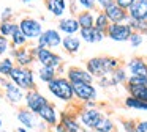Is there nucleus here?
<instances>
[{"label": "nucleus", "mask_w": 147, "mask_h": 132, "mask_svg": "<svg viewBox=\"0 0 147 132\" xmlns=\"http://www.w3.org/2000/svg\"><path fill=\"white\" fill-rule=\"evenodd\" d=\"M120 60L117 57H111V55H98V57H92L87 60L86 63V69L93 75V79H100L109 75L111 72H114L117 68H120Z\"/></svg>", "instance_id": "1"}, {"label": "nucleus", "mask_w": 147, "mask_h": 132, "mask_svg": "<svg viewBox=\"0 0 147 132\" xmlns=\"http://www.w3.org/2000/svg\"><path fill=\"white\" fill-rule=\"evenodd\" d=\"M48 91L59 99L63 104H71L74 101V94H73V85L68 80L65 75H57L55 79H52L48 85Z\"/></svg>", "instance_id": "2"}, {"label": "nucleus", "mask_w": 147, "mask_h": 132, "mask_svg": "<svg viewBox=\"0 0 147 132\" xmlns=\"http://www.w3.org/2000/svg\"><path fill=\"white\" fill-rule=\"evenodd\" d=\"M8 80H11L16 87H19L24 93L36 88V79H35V72H33L32 68L14 66L10 77H8Z\"/></svg>", "instance_id": "3"}, {"label": "nucleus", "mask_w": 147, "mask_h": 132, "mask_svg": "<svg viewBox=\"0 0 147 132\" xmlns=\"http://www.w3.org/2000/svg\"><path fill=\"white\" fill-rule=\"evenodd\" d=\"M32 50L40 66H51V68L57 69V72L60 71L62 65H63V58H62L60 53L54 52L51 49H43V47L38 46H32Z\"/></svg>", "instance_id": "4"}, {"label": "nucleus", "mask_w": 147, "mask_h": 132, "mask_svg": "<svg viewBox=\"0 0 147 132\" xmlns=\"http://www.w3.org/2000/svg\"><path fill=\"white\" fill-rule=\"evenodd\" d=\"M18 27H19V30L22 31L24 36L29 41H36L40 38V35L43 33L41 21H38V19H35V17H29V16L19 19Z\"/></svg>", "instance_id": "5"}, {"label": "nucleus", "mask_w": 147, "mask_h": 132, "mask_svg": "<svg viewBox=\"0 0 147 132\" xmlns=\"http://www.w3.org/2000/svg\"><path fill=\"white\" fill-rule=\"evenodd\" d=\"M76 115H78V121H79L81 127L82 129H92L93 131L105 113H103L98 107H96V109H82V107H81Z\"/></svg>", "instance_id": "6"}, {"label": "nucleus", "mask_w": 147, "mask_h": 132, "mask_svg": "<svg viewBox=\"0 0 147 132\" xmlns=\"http://www.w3.org/2000/svg\"><path fill=\"white\" fill-rule=\"evenodd\" d=\"M35 46L43 47V49H57L62 46V33L54 27H49L46 30H43V33L40 35V38L36 39Z\"/></svg>", "instance_id": "7"}, {"label": "nucleus", "mask_w": 147, "mask_h": 132, "mask_svg": "<svg viewBox=\"0 0 147 132\" xmlns=\"http://www.w3.org/2000/svg\"><path fill=\"white\" fill-rule=\"evenodd\" d=\"M48 102H49L48 97H46L45 94H43L41 91L38 90V88H35V90H30V91H26V94H24V104H26V109L30 110L32 113H35V115H36V113H38Z\"/></svg>", "instance_id": "8"}, {"label": "nucleus", "mask_w": 147, "mask_h": 132, "mask_svg": "<svg viewBox=\"0 0 147 132\" xmlns=\"http://www.w3.org/2000/svg\"><path fill=\"white\" fill-rule=\"evenodd\" d=\"M71 85H73L74 99H78L81 104L87 102V101L98 99V90L93 83H71Z\"/></svg>", "instance_id": "9"}, {"label": "nucleus", "mask_w": 147, "mask_h": 132, "mask_svg": "<svg viewBox=\"0 0 147 132\" xmlns=\"http://www.w3.org/2000/svg\"><path fill=\"white\" fill-rule=\"evenodd\" d=\"M106 38H109L114 43H127L133 35V30L128 24H111L106 30Z\"/></svg>", "instance_id": "10"}, {"label": "nucleus", "mask_w": 147, "mask_h": 132, "mask_svg": "<svg viewBox=\"0 0 147 132\" xmlns=\"http://www.w3.org/2000/svg\"><path fill=\"white\" fill-rule=\"evenodd\" d=\"M11 58L14 60L16 66H22V68H30L35 61V55H33L32 46H24L18 47V49H11Z\"/></svg>", "instance_id": "11"}, {"label": "nucleus", "mask_w": 147, "mask_h": 132, "mask_svg": "<svg viewBox=\"0 0 147 132\" xmlns=\"http://www.w3.org/2000/svg\"><path fill=\"white\" fill-rule=\"evenodd\" d=\"M65 77H67L71 83H93V82H95L93 75L90 74L86 68H81V66H70V68L67 69Z\"/></svg>", "instance_id": "12"}, {"label": "nucleus", "mask_w": 147, "mask_h": 132, "mask_svg": "<svg viewBox=\"0 0 147 132\" xmlns=\"http://www.w3.org/2000/svg\"><path fill=\"white\" fill-rule=\"evenodd\" d=\"M36 116L40 118V121H41L43 124H46L48 127H52V126H55V124L59 123V118H60V112L55 109L54 104L48 102L41 110H40L38 113H36Z\"/></svg>", "instance_id": "13"}, {"label": "nucleus", "mask_w": 147, "mask_h": 132, "mask_svg": "<svg viewBox=\"0 0 147 132\" xmlns=\"http://www.w3.org/2000/svg\"><path fill=\"white\" fill-rule=\"evenodd\" d=\"M103 13L106 14V17L109 19L111 24H127V21L130 19L128 11L117 5V3H111L106 9H103Z\"/></svg>", "instance_id": "14"}, {"label": "nucleus", "mask_w": 147, "mask_h": 132, "mask_svg": "<svg viewBox=\"0 0 147 132\" xmlns=\"http://www.w3.org/2000/svg\"><path fill=\"white\" fill-rule=\"evenodd\" d=\"M57 30L60 33H63V36H67V35H78L81 27H79V24H78L74 16H65V17L59 19Z\"/></svg>", "instance_id": "15"}, {"label": "nucleus", "mask_w": 147, "mask_h": 132, "mask_svg": "<svg viewBox=\"0 0 147 132\" xmlns=\"http://www.w3.org/2000/svg\"><path fill=\"white\" fill-rule=\"evenodd\" d=\"M125 69L130 75H147V63L144 57H133L127 61Z\"/></svg>", "instance_id": "16"}, {"label": "nucleus", "mask_w": 147, "mask_h": 132, "mask_svg": "<svg viewBox=\"0 0 147 132\" xmlns=\"http://www.w3.org/2000/svg\"><path fill=\"white\" fill-rule=\"evenodd\" d=\"M59 121L65 126L67 132H82V127H81L79 121H78V115L70 113L68 110H62Z\"/></svg>", "instance_id": "17"}, {"label": "nucleus", "mask_w": 147, "mask_h": 132, "mask_svg": "<svg viewBox=\"0 0 147 132\" xmlns=\"http://www.w3.org/2000/svg\"><path fill=\"white\" fill-rule=\"evenodd\" d=\"M128 16L136 21H147V0H134L128 8Z\"/></svg>", "instance_id": "18"}, {"label": "nucleus", "mask_w": 147, "mask_h": 132, "mask_svg": "<svg viewBox=\"0 0 147 132\" xmlns=\"http://www.w3.org/2000/svg\"><path fill=\"white\" fill-rule=\"evenodd\" d=\"M46 8L54 17H65L68 11V0H46Z\"/></svg>", "instance_id": "19"}, {"label": "nucleus", "mask_w": 147, "mask_h": 132, "mask_svg": "<svg viewBox=\"0 0 147 132\" xmlns=\"http://www.w3.org/2000/svg\"><path fill=\"white\" fill-rule=\"evenodd\" d=\"M79 38H81V41H84L87 44H95V43H101L106 38V35L98 31L95 27H90V28H81Z\"/></svg>", "instance_id": "20"}, {"label": "nucleus", "mask_w": 147, "mask_h": 132, "mask_svg": "<svg viewBox=\"0 0 147 132\" xmlns=\"http://www.w3.org/2000/svg\"><path fill=\"white\" fill-rule=\"evenodd\" d=\"M81 38L78 35H67V36H62V49L65 50L70 55H74L81 50Z\"/></svg>", "instance_id": "21"}, {"label": "nucleus", "mask_w": 147, "mask_h": 132, "mask_svg": "<svg viewBox=\"0 0 147 132\" xmlns=\"http://www.w3.org/2000/svg\"><path fill=\"white\" fill-rule=\"evenodd\" d=\"M16 118H18V121H19V124L22 126V127H26L27 131H29V129H35L36 127V118H38V116H36L35 113H32L30 110L19 109V110H18Z\"/></svg>", "instance_id": "22"}, {"label": "nucleus", "mask_w": 147, "mask_h": 132, "mask_svg": "<svg viewBox=\"0 0 147 132\" xmlns=\"http://www.w3.org/2000/svg\"><path fill=\"white\" fill-rule=\"evenodd\" d=\"M57 75H59L57 69L51 68V66H40L38 71H36V77H38V80L43 82V83H46V85H48L52 79L57 77Z\"/></svg>", "instance_id": "23"}, {"label": "nucleus", "mask_w": 147, "mask_h": 132, "mask_svg": "<svg viewBox=\"0 0 147 132\" xmlns=\"http://www.w3.org/2000/svg\"><path fill=\"white\" fill-rule=\"evenodd\" d=\"M74 17H76L81 28H90V27H93V22H95V13L93 11H79Z\"/></svg>", "instance_id": "24"}, {"label": "nucleus", "mask_w": 147, "mask_h": 132, "mask_svg": "<svg viewBox=\"0 0 147 132\" xmlns=\"http://www.w3.org/2000/svg\"><path fill=\"white\" fill-rule=\"evenodd\" d=\"M109 79H111V85H112V87L127 83L128 72H127V69H125V66H120V68H117L114 72H111V74H109Z\"/></svg>", "instance_id": "25"}, {"label": "nucleus", "mask_w": 147, "mask_h": 132, "mask_svg": "<svg viewBox=\"0 0 147 132\" xmlns=\"http://www.w3.org/2000/svg\"><path fill=\"white\" fill-rule=\"evenodd\" d=\"M10 44L13 49H18V47H24V46H29V39H27L26 36H24V33L19 30V27L16 28V30L13 31V35H11L10 38Z\"/></svg>", "instance_id": "26"}, {"label": "nucleus", "mask_w": 147, "mask_h": 132, "mask_svg": "<svg viewBox=\"0 0 147 132\" xmlns=\"http://www.w3.org/2000/svg\"><path fill=\"white\" fill-rule=\"evenodd\" d=\"M128 91V96L136 97V99L147 102V87H136V85H125Z\"/></svg>", "instance_id": "27"}, {"label": "nucleus", "mask_w": 147, "mask_h": 132, "mask_svg": "<svg viewBox=\"0 0 147 132\" xmlns=\"http://www.w3.org/2000/svg\"><path fill=\"white\" fill-rule=\"evenodd\" d=\"M109 25H111V22H109L108 17H106V14L98 9V11L95 13V22H93V27H95L98 31H101V33H106V30H108Z\"/></svg>", "instance_id": "28"}, {"label": "nucleus", "mask_w": 147, "mask_h": 132, "mask_svg": "<svg viewBox=\"0 0 147 132\" xmlns=\"http://www.w3.org/2000/svg\"><path fill=\"white\" fill-rule=\"evenodd\" d=\"M14 60L11 57H3V58H0V77L3 79H8L14 68Z\"/></svg>", "instance_id": "29"}, {"label": "nucleus", "mask_w": 147, "mask_h": 132, "mask_svg": "<svg viewBox=\"0 0 147 132\" xmlns=\"http://www.w3.org/2000/svg\"><path fill=\"white\" fill-rule=\"evenodd\" d=\"M95 132H114L115 131V123L109 118L108 115H103V118L98 121V124L93 129Z\"/></svg>", "instance_id": "30"}, {"label": "nucleus", "mask_w": 147, "mask_h": 132, "mask_svg": "<svg viewBox=\"0 0 147 132\" xmlns=\"http://www.w3.org/2000/svg\"><path fill=\"white\" fill-rule=\"evenodd\" d=\"M125 107L127 109H131V110H141V112H147V102H142V101L136 99V97H131V96H127L123 101Z\"/></svg>", "instance_id": "31"}, {"label": "nucleus", "mask_w": 147, "mask_h": 132, "mask_svg": "<svg viewBox=\"0 0 147 132\" xmlns=\"http://www.w3.org/2000/svg\"><path fill=\"white\" fill-rule=\"evenodd\" d=\"M127 24L130 25V28L134 33H139L142 36L147 35V21H136V19H128Z\"/></svg>", "instance_id": "32"}, {"label": "nucleus", "mask_w": 147, "mask_h": 132, "mask_svg": "<svg viewBox=\"0 0 147 132\" xmlns=\"http://www.w3.org/2000/svg\"><path fill=\"white\" fill-rule=\"evenodd\" d=\"M16 28H18V22H14V21L0 22V35H2V36H5V38H10Z\"/></svg>", "instance_id": "33"}, {"label": "nucleus", "mask_w": 147, "mask_h": 132, "mask_svg": "<svg viewBox=\"0 0 147 132\" xmlns=\"http://www.w3.org/2000/svg\"><path fill=\"white\" fill-rule=\"evenodd\" d=\"M79 11H96V0H76Z\"/></svg>", "instance_id": "34"}, {"label": "nucleus", "mask_w": 147, "mask_h": 132, "mask_svg": "<svg viewBox=\"0 0 147 132\" xmlns=\"http://www.w3.org/2000/svg\"><path fill=\"white\" fill-rule=\"evenodd\" d=\"M125 85H136V87H147V75H128Z\"/></svg>", "instance_id": "35"}, {"label": "nucleus", "mask_w": 147, "mask_h": 132, "mask_svg": "<svg viewBox=\"0 0 147 132\" xmlns=\"http://www.w3.org/2000/svg\"><path fill=\"white\" fill-rule=\"evenodd\" d=\"M128 43H130V46L131 47H139V46H142V43H144V36L142 35H139V33H134L133 31V35L130 36V39H128Z\"/></svg>", "instance_id": "36"}, {"label": "nucleus", "mask_w": 147, "mask_h": 132, "mask_svg": "<svg viewBox=\"0 0 147 132\" xmlns=\"http://www.w3.org/2000/svg\"><path fill=\"white\" fill-rule=\"evenodd\" d=\"M10 46H11V44H10V39L0 35V57H3L5 53L8 52V49H10Z\"/></svg>", "instance_id": "37"}, {"label": "nucleus", "mask_w": 147, "mask_h": 132, "mask_svg": "<svg viewBox=\"0 0 147 132\" xmlns=\"http://www.w3.org/2000/svg\"><path fill=\"white\" fill-rule=\"evenodd\" d=\"M134 127H136V121H134V119H123V121H122V129H123V132H134Z\"/></svg>", "instance_id": "38"}, {"label": "nucleus", "mask_w": 147, "mask_h": 132, "mask_svg": "<svg viewBox=\"0 0 147 132\" xmlns=\"http://www.w3.org/2000/svg\"><path fill=\"white\" fill-rule=\"evenodd\" d=\"M0 21H2V22H5V21H13V8L7 6V8L3 9V13H2V16H0Z\"/></svg>", "instance_id": "39"}, {"label": "nucleus", "mask_w": 147, "mask_h": 132, "mask_svg": "<svg viewBox=\"0 0 147 132\" xmlns=\"http://www.w3.org/2000/svg\"><path fill=\"white\" fill-rule=\"evenodd\" d=\"M134 132H147V119H141V121H136V127H134Z\"/></svg>", "instance_id": "40"}, {"label": "nucleus", "mask_w": 147, "mask_h": 132, "mask_svg": "<svg viewBox=\"0 0 147 132\" xmlns=\"http://www.w3.org/2000/svg\"><path fill=\"white\" fill-rule=\"evenodd\" d=\"M111 3H114V0H96V8H100V11L106 9Z\"/></svg>", "instance_id": "41"}, {"label": "nucleus", "mask_w": 147, "mask_h": 132, "mask_svg": "<svg viewBox=\"0 0 147 132\" xmlns=\"http://www.w3.org/2000/svg\"><path fill=\"white\" fill-rule=\"evenodd\" d=\"M114 2L117 3L120 8H123V9H127V11H128V8L131 6V3H133L134 0H114Z\"/></svg>", "instance_id": "42"}, {"label": "nucleus", "mask_w": 147, "mask_h": 132, "mask_svg": "<svg viewBox=\"0 0 147 132\" xmlns=\"http://www.w3.org/2000/svg\"><path fill=\"white\" fill-rule=\"evenodd\" d=\"M51 132H67V129H65V126L59 121L55 126H52V127H51Z\"/></svg>", "instance_id": "43"}, {"label": "nucleus", "mask_w": 147, "mask_h": 132, "mask_svg": "<svg viewBox=\"0 0 147 132\" xmlns=\"http://www.w3.org/2000/svg\"><path fill=\"white\" fill-rule=\"evenodd\" d=\"M82 109H96V101H87V102H82Z\"/></svg>", "instance_id": "44"}, {"label": "nucleus", "mask_w": 147, "mask_h": 132, "mask_svg": "<svg viewBox=\"0 0 147 132\" xmlns=\"http://www.w3.org/2000/svg\"><path fill=\"white\" fill-rule=\"evenodd\" d=\"M21 3H24V5H32V3L38 2V0H19Z\"/></svg>", "instance_id": "45"}, {"label": "nucleus", "mask_w": 147, "mask_h": 132, "mask_svg": "<svg viewBox=\"0 0 147 132\" xmlns=\"http://www.w3.org/2000/svg\"><path fill=\"white\" fill-rule=\"evenodd\" d=\"M16 131H18V132H29V131H27L26 127H22V126H19V127H18Z\"/></svg>", "instance_id": "46"}, {"label": "nucleus", "mask_w": 147, "mask_h": 132, "mask_svg": "<svg viewBox=\"0 0 147 132\" xmlns=\"http://www.w3.org/2000/svg\"><path fill=\"white\" fill-rule=\"evenodd\" d=\"M82 132H95V131H92V129H82Z\"/></svg>", "instance_id": "47"}, {"label": "nucleus", "mask_w": 147, "mask_h": 132, "mask_svg": "<svg viewBox=\"0 0 147 132\" xmlns=\"http://www.w3.org/2000/svg\"><path fill=\"white\" fill-rule=\"evenodd\" d=\"M38 132H51V131H48V129H45V131H41V129H40Z\"/></svg>", "instance_id": "48"}, {"label": "nucleus", "mask_w": 147, "mask_h": 132, "mask_svg": "<svg viewBox=\"0 0 147 132\" xmlns=\"http://www.w3.org/2000/svg\"><path fill=\"white\" fill-rule=\"evenodd\" d=\"M0 127H2V119H0Z\"/></svg>", "instance_id": "49"}, {"label": "nucleus", "mask_w": 147, "mask_h": 132, "mask_svg": "<svg viewBox=\"0 0 147 132\" xmlns=\"http://www.w3.org/2000/svg\"><path fill=\"white\" fill-rule=\"evenodd\" d=\"M146 63H147V58H146Z\"/></svg>", "instance_id": "50"}, {"label": "nucleus", "mask_w": 147, "mask_h": 132, "mask_svg": "<svg viewBox=\"0 0 147 132\" xmlns=\"http://www.w3.org/2000/svg\"><path fill=\"white\" fill-rule=\"evenodd\" d=\"M114 132H115V131H114Z\"/></svg>", "instance_id": "51"}]
</instances>
